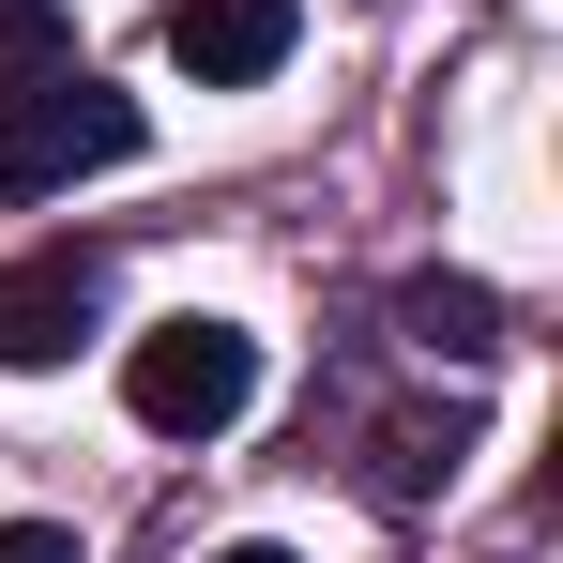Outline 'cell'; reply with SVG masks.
I'll return each mask as SVG.
<instances>
[{"instance_id": "obj_1", "label": "cell", "mask_w": 563, "mask_h": 563, "mask_svg": "<svg viewBox=\"0 0 563 563\" xmlns=\"http://www.w3.org/2000/svg\"><path fill=\"white\" fill-rule=\"evenodd\" d=\"M122 411H137L153 442H213V427H244V411H260V335L213 320V305L153 320V335L122 351Z\"/></svg>"}, {"instance_id": "obj_6", "label": "cell", "mask_w": 563, "mask_h": 563, "mask_svg": "<svg viewBox=\"0 0 563 563\" xmlns=\"http://www.w3.org/2000/svg\"><path fill=\"white\" fill-rule=\"evenodd\" d=\"M457 411H396V427H366V487L380 503H411V487H442V472H457Z\"/></svg>"}, {"instance_id": "obj_9", "label": "cell", "mask_w": 563, "mask_h": 563, "mask_svg": "<svg viewBox=\"0 0 563 563\" xmlns=\"http://www.w3.org/2000/svg\"><path fill=\"white\" fill-rule=\"evenodd\" d=\"M213 563H289V549H213Z\"/></svg>"}, {"instance_id": "obj_4", "label": "cell", "mask_w": 563, "mask_h": 563, "mask_svg": "<svg viewBox=\"0 0 563 563\" xmlns=\"http://www.w3.org/2000/svg\"><path fill=\"white\" fill-rule=\"evenodd\" d=\"M289 46H305V0H168V62L198 92H260Z\"/></svg>"}, {"instance_id": "obj_7", "label": "cell", "mask_w": 563, "mask_h": 563, "mask_svg": "<svg viewBox=\"0 0 563 563\" xmlns=\"http://www.w3.org/2000/svg\"><path fill=\"white\" fill-rule=\"evenodd\" d=\"M62 62H77V15H62V0H0V92L62 77Z\"/></svg>"}, {"instance_id": "obj_5", "label": "cell", "mask_w": 563, "mask_h": 563, "mask_svg": "<svg viewBox=\"0 0 563 563\" xmlns=\"http://www.w3.org/2000/svg\"><path fill=\"white\" fill-rule=\"evenodd\" d=\"M396 335L442 351V366H487V351H503V305H487L472 275H411V289H396Z\"/></svg>"}, {"instance_id": "obj_8", "label": "cell", "mask_w": 563, "mask_h": 563, "mask_svg": "<svg viewBox=\"0 0 563 563\" xmlns=\"http://www.w3.org/2000/svg\"><path fill=\"white\" fill-rule=\"evenodd\" d=\"M0 563H77V533L62 518H0Z\"/></svg>"}, {"instance_id": "obj_2", "label": "cell", "mask_w": 563, "mask_h": 563, "mask_svg": "<svg viewBox=\"0 0 563 563\" xmlns=\"http://www.w3.org/2000/svg\"><path fill=\"white\" fill-rule=\"evenodd\" d=\"M122 153H137V92H107L92 62L31 77L15 122H0V184L15 198H62V184H92V168H122Z\"/></svg>"}, {"instance_id": "obj_3", "label": "cell", "mask_w": 563, "mask_h": 563, "mask_svg": "<svg viewBox=\"0 0 563 563\" xmlns=\"http://www.w3.org/2000/svg\"><path fill=\"white\" fill-rule=\"evenodd\" d=\"M107 320V260L92 244H46V260H0V366H62Z\"/></svg>"}]
</instances>
